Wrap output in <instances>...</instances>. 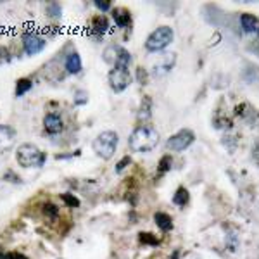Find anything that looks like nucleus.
Instances as JSON below:
<instances>
[{"instance_id": "nucleus-15", "label": "nucleus", "mask_w": 259, "mask_h": 259, "mask_svg": "<svg viewBox=\"0 0 259 259\" xmlns=\"http://www.w3.org/2000/svg\"><path fill=\"white\" fill-rule=\"evenodd\" d=\"M154 221H156L157 228L162 230V232H169V230H173V220L166 214V212H156V214H154Z\"/></svg>"}, {"instance_id": "nucleus-27", "label": "nucleus", "mask_w": 259, "mask_h": 259, "mask_svg": "<svg viewBox=\"0 0 259 259\" xmlns=\"http://www.w3.org/2000/svg\"><path fill=\"white\" fill-rule=\"evenodd\" d=\"M5 259H28L24 254H19V252H11V254H5Z\"/></svg>"}, {"instance_id": "nucleus-17", "label": "nucleus", "mask_w": 259, "mask_h": 259, "mask_svg": "<svg viewBox=\"0 0 259 259\" xmlns=\"http://www.w3.org/2000/svg\"><path fill=\"white\" fill-rule=\"evenodd\" d=\"M45 12H47V16L52 17V19H59L63 16V5L57 4V2H49L45 5Z\"/></svg>"}, {"instance_id": "nucleus-28", "label": "nucleus", "mask_w": 259, "mask_h": 259, "mask_svg": "<svg viewBox=\"0 0 259 259\" xmlns=\"http://www.w3.org/2000/svg\"><path fill=\"white\" fill-rule=\"evenodd\" d=\"M83 94H85V92H80V95H83ZM85 102H86V97H80V98H76V100H75L76 106H83Z\"/></svg>"}, {"instance_id": "nucleus-19", "label": "nucleus", "mask_w": 259, "mask_h": 259, "mask_svg": "<svg viewBox=\"0 0 259 259\" xmlns=\"http://www.w3.org/2000/svg\"><path fill=\"white\" fill-rule=\"evenodd\" d=\"M150 119V100L146 98L140 106V111H138V121H147Z\"/></svg>"}, {"instance_id": "nucleus-4", "label": "nucleus", "mask_w": 259, "mask_h": 259, "mask_svg": "<svg viewBox=\"0 0 259 259\" xmlns=\"http://www.w3.org/2000/svg\"><path fill=\"white\" fill-rule=\"evenodd\" d=\"M175 38V32L169 26H159L154 30L146 40V50L150 54H157V52L164 50L169 43Z\"/></svg>"}, {"instance_id": "nucleus-5", "label": "nucleus", "mask_w": 259, "mask_h": 259, "mask_svg": "<svg viewBox=\"0 0 259 259\" xmlns=\"http://www.w3.org/2000/svg\"><path fill=\"white\" fill-rule=\"evenodd\" d=\"M107 78H109V86L113 88L114 94L125 92L126 88L131 85V81H133L130 71L121 69V67H113V69L109 71V76H107Z\"/></svg>"}, {"instance_id": "nucleus-22", "label": "nucleus", "mask_w": 259, "mask_h": 259, "mask_svg": "<svg viewBox=\"0 0 259 259\" xmlns=\"http://www.w3.org/2000/svg\"><path fill=\"white\" fill-rule=\"evenodd\" d=\"M43 212H45V216H47V218H57V214H59L57 208H55L52 202H47V204H45V208H43Z\"/></svg>"}, {"instance_id": "nucleus-11", "label": "nucleus", "mask_w": 259, "mask_h": 259, "mask_svg": "<svg viewBox=\"0 0 259 259\" xmlns=\"http://www.w3.org/2000/svg\"><path fill=\"white\" fill-rule=\"evenodd\" d=\"M113 17H114V23L118 24L119 28H126L131 24V14H130L128 9L125 7H118L113 11Z\"/></svg>"}, {"instance_id": "nucleus-1", "label": "nucleus", "mask_w": 259, "mask_h": 259, "mask_svg": "<svg viewBox=\"0 0 259 259\" xmlns=\"http://www.w3.org/2000/svg\"><path fill=\"white\" fill-rule=\"evenodd\" d=\"M157 142H159V133L156 130L149 125H142L133 130L128 144L135 152H150L152 149H156Z\"/></svg>"}, {"instance_id": "nucleus-7", "label": "nucleus", "mask_w": 259, "mask_h": 259, "mask_svg": "<svg viewBox=\"0 0 259 259\" xmlns=\"http://www.w3.org/2000/svg\"><path fill=\"white\" fill-rule=\"evenodd\" d=\"M47 47V40L40 36L38 33L28 32L23 35V49L28 55H36Z\"/></svg>"}, {"instance_id": "nucleus-13", "label": "nucleus", "mask_w": 259, "mask_h": 259, "mask_svg": "<svg viewBox=\"0 0 259 259\" xmlns=\"http://www.w3.org/2000/svg\"><path fill=\"white\" fill-rule=\"evenodd\" d=\"M107 30H109V21H107V17L95 16L94 19H92V32H94V35L97 36V38L106 35Z\"/></svg>"}, {"instance_id": "nucleus-8", "label": "nucleus", "mask_w": 259, "mask_h": 259, "mask_svg": "<svg viewBox=\"0 0 259 259\" xmlns=\"http://www.w3.org/2000/svg\"><path fill=\"white\" fill-rule=\"evenodd\" d=\"M43 128H45V131L50 135H57L63 131L64 128V123H63V118H61L57 113H49L45 114V118H43Z\"/></svg>"}, {"instance_id": "nucleus-30", "label": "nucleus", "mask_w": 259, "mask_h": 259, "mask_svg": "<svg viewBox=\"0 0 259 259\" xmlns=\"http://www.w3.org/2000/svg\"><path fill=\"white\" fill-rule=\"evenodd\" d=\"M258 36H259V28H258Z\"/></svg>"}, {"instance_id": "nucleus-16", "label": "nucleus", "mask_w": 259, "mask_h": 259, "mask_svg": "<svg viewBox=\"0 0 259 259\" xmlns=\"http://www.w3.org/2000/svg\"><path fill=\"white\" fill-rule=\"evenodd\" d=\"M189 200H190L189 190L185 189V187H180V189L175 192V195H173V204H177L178 208H183Z\"/></svg>"}, {"instance_id": "nucleus-9", "label": "nucleus", "mask_w": 259, "mask_h": 259, "mask_svg": "<svg viewBox=\"0 0 259 259\" xmlns=\"http://www.w3.org/2000/svg\"><path fill=\"white\" fill-rule=\"evenodd\" d=\"M109 50L113 52L114 59H113V66L114 67H121V69H128L130 63H131V55L126 49L123 47H109Z\"/></svg>"}, {"instance_id": "nucleus-14", "label": "nucleus", "mask_w": 259, "mask_h": 259, "mask_svg": "<svg viewBox=\"0 0 259 259\" xmlns=\"http://www.w3.org/2000/svg\"><path fill=\"white\" fill-rule=\"evenodd\" d=\"M258 24H259V19L256 16H252V14H242L240 16V26H242V30L245 33H254L258 32Z\"/></svg>"}, {"instance_id": "nucleus-10", "label": "nucleus", "mask_w": 259, "mask_h": 259, "mask_svg": "<svg viewBox=\"0 0 259 259\" xmlns=\"http://www.w3.org/2000/svg\"><path fill=\"white\" fill-rule=\"evenodd\" d=\"M64 67H66V71L69 73V75H78L83 67L81 57H80L78 52H71V54H67L66 61H64Z\"/></svg>"}, {"instance_id": "nucleus-21", "label": "nucleus", "mask_w": 259, "mask_h": 259, "mask_svg": "<svg viewBox=\"0 0 259 259\" xmlns=\"http://www.w3.org/2000/svg\"><path fill=\"white\" fill-rule=\"evenodd\" d=\"M63 200L66 202L69 208H78L80 206V200L78 197H75L73 194H63Z\"/></svg>"}, {"instance_id": "nucleus-6", "label": "nucleus", "mask_w": 259, "mask_h": 259, "mask_svg": "<svg viewBox=\"0 0 259 259\" xmlns=\"http://www.w3.org/2000/svg\"><path fill=\"white\" fill-rule=\"evenodd\" d=\"M195 140V135L190 130H181L177 135H173L171 138H168L166 142V149L173 150V152H181V150L189 149Z\"/></svg>"}, {"instance_id": "nucleus-29", "label": "nucleus", "mask_w": 259, "mask_h": 259, "mask_svg": "<svg viewBox=\"0 0 259 259\" xmlns=\"http://www.w3.org/2000/svg\"><path fill=\"white\" fill-rule=\"evenodd\" d=\"M178 256H180V252L175 251V252H173V256H171V259H178Z\"/></svg>"}, {"instance_id": "nucleus-2", "label": "nucleus", "mask_w": 259, "mask_h": 259, "mask_svg": "<svg viewBox=\"0 0 259 259\" xmlns=\"http://www.w3.org/2000/svg\"><path fill=\"white\" fill-rule=\"evenodd\" d=\"M16 159L23 168H42L47 161V154L33 144H21L16 150Z\"/></svg>"}, {"instance_id": "nucleus-23", "label": "nucleus", "mask_w": 259, "mask_h": 259, "mask_svg": "<svg viewBox=\"0 0 259 259\" xmlns=\"http://www.w3.org/2000/svg\"><path fill=\"white\" fill-rule=\"evenodd\" d=\"M94 5L100 12H107V11H111V7H113V4H111L109 0H95Z\"/></svg>"}, {"instance_id": "nucleus-20", "label": "nucleus", "mask_w": 259, "mask_h": 259, "mask_svg": "<svg viewBox=\"0 0 259 259\" xmlns=\"http://www.w3.org/2000/svg\"><path fill=\"white\" fill-rule=\"evenodd\" d=\"M140 242L144 243V245H152V247H156V245H159V240L156 239V237H152L150 233H140Z\"/></svg>"}, {"instance_id": "nucleus-25", "label": "nucleus", "mask_w": 259, "mask_h": 259, "mask_svg": "<svg viewBox=\"0 0 259 259\" xmlns=\"http://www.w3.org/2000/svg\"><path fill=\"white\" fill-rule=\"evenodd\" d=\"M137 75H138V81H140V85H146L147 83V71L144 69V67H138Z\"/></svg>"}, {"instance_id": "nucleus-26", "label": "nucleus", "mask_w": 259, "mask_h": 259, "mask_svg": "<svg viewBox=\"0 0 259 259\" xmlns=\"http://www.w3.org/2000/svg\"><path fill=\"white\" fill-rule=\"evenodd\" d=\"M130 162H131V159H130V157H123L121 162H119V164L116 166V171L121 173V171H123V168H126V166H128Z\"/></svg>"}, {"instance_id": "nucleus-12", "label": "nucleus", "mask_w": 259, "mask_h": 259, "mask_svg": "<svg viewBox=\"0 0 259 259\" xmlns=\"http://www.w3.org/2000/svg\"><path fill=\"white\" fill-rule=\"evenodd\" d=\"M14 137H16L14 128H11L7 125H0V149L11 147V144L14 142Z\"/></svg>"}, {"instance_id": "nucleus-3", "label": "nucleus", "mask_w": 259, "mask_h": 259, "mask_svg": "<svg viewBox=\"0 0 259 259\" xmlns=\"http://www.w3.org/2000/svg\"><path fill=\"white\" fill-rule=\"evenodd\" d=\"M118 142H119L118 133L107 130V131H102V133H98L97 137H95L92 147H94L95 154H97L98 157L111 159V157L114 156V152H116V149H118Z\"/></svg>"}, {"instance_id": "nucleus-24", "label": "nucleus", "mask_w": 259, "mask_h": 259, "mask_svg": "<svg viewBox=\"0 0 259 259\" xmlns=\"http://www.w3.org/2000/svg\"><path fill=\"white\" fill-rule=\"evenodd\" d=\"M171 162H173V159L169 156L162 157L161 162H159V173H166L168 169H171Z\"/></svg>"}, {"instance_id": "nucleus-18", "label": "nucleus", "mask_w": 259, "mask_h": 259, "mask_svg": "<svg viewBox=\"0 0 259 259\" xmlns=\"http://www.w3.org/2000/svg\"><path fill=\"white\" fill-rule=\"evenodd\" d=\"M32 86H33L32 80H28V78L17 80V83H16V95H17V97H23L24 94H28V92L32 90Z\"/></svg>"}]
</instances>
